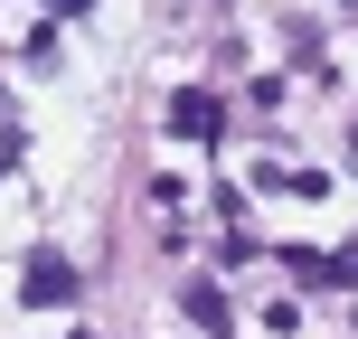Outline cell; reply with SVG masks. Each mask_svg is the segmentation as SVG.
I'll use <instances>...</instances> for the list:
<instances>
[{"label": "cell", "instance_id": "obj_4", "mask_svg": "<svg viewBox=\"0 0 358 339\" xmlns=\"http://www.w3.org/2000/svg\"><path fill=\"white\" fill-rule=\"evenodd\" d=\"M283 273L292 283H330V254L321 245H283Z\"/></svg>", "mask_w": 358, "mask_h": 339}, {"label": "cell", "instance_id": "obj_3", "mask_svg": "<svg viewBox=\"0 0 358 339\" xmlns=\"http://www.w3.org/2000/svg\"><path fill=\"white\" fill-rule=\"evenodd\" d=\"M179 311H189L208 339H227V292H217V283H189V292H179Z\"/></svg>", "mask_w": 358, "mask_h": 339}, {"label": "cell", "instance_id": "obj_6", "mask_svg": "<svg viewBox=\"0 0 358 339\" xmlns=\"http://www.w3.org/2000/svg\"><path fill=\"white\" fill-rule=\"evenodd\" d=\"M57 10H94V0H57Z\"/></svg>", "mask_w": 358, "mask_h": 339}, {"label": "cell", "instance_id": "obj_5", "mask_svg": "<svg viewBox=\"0 0 358 339\" xmlns=\"http://www.w3.org/2000/svg\"><path fill=\"white\" fill-rule=\"evenodd\" d=\"M330 283H358V245H349V254H330Z\"/></svg>", "mask_w": 358, "mask_h": 339}, {"label": "cell", "instance_id": "obj_2", "mask_svg": "<svg viewBox=\"0 0 358 339\" xmlns=\"http://www.w3.org/2000/svg\"><path fill=\"white\" fill-rule=\"evenodd\" d=\"M161 123H170V142H217V132H227V104H217L208 85H179Z\"/></svg>", "mask_w": 358, "mask_h": 339}, {"label": "cell", "instance_id": "obj_1", "mask_svg": "<svg viewBox=\"0 0 358 339\" xmlns=\"http://www.w3.org/2000/svg\"><path fill=\"white\" fill-rule=\"evenodd\" d=\"M76 292H85V283H76V264H66L57 245H38L29 264H19V302H29V311H66Z\"/></svg>", "mask_w": 358, "mask_h": 339}]
</instances>
